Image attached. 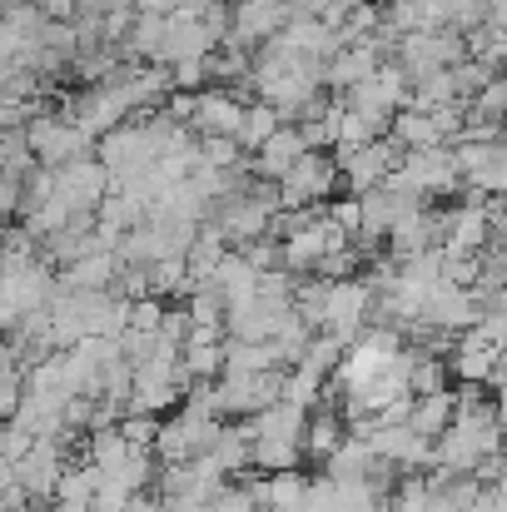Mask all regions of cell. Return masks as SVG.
Wrapping results in <instances>:
<instances>
[{"label": "cell", "instance_id": "17", "mask_svg": "<svg viewBox=\"0 0 507 512\" xmlns=\"http://www.w3.org/2000/svg\"><path fill=\"white\" fill-rule=\"evenodd\" d=\"M214 294L224 299V309H234V304H244V299H254V289H259V269L239 254V249H224L219 254V264H214Z\"/></svg>", "mask_w": 507, "mask_h": 512}, {"label": "cell", "instance_id": "20", "mask_svg": "<svg viewBox=\"0 0 507 512\" xmlns=\"http://www.w3.org/2000/svg\"><path fill=\"white\" fill-rule=\"evenodd\" d=\"M279 35H284L299 55H309V60H329L338 50V35L324 25V20H314V15H289Z\"/></svg>", "mask_w": 507, "mask_h": 512}, {"label": "cell", "instance_id": "18", "mask_svg": "<svg viewBox=\"0 0 507 512\" xmlns=\"http://www.w3.org/2000/svg\"><path fill=\"white\" fill-rule=\"evenodd\" d=\"M120 254L115 249H90V254H80V259H70L65 269H60V284L65 289H110L115 284V274H120Z\"/></svg>", "mask_w": 507, "mask_h": 512}, {"label": "cell", "instance_id": "35", "mask_svg": "<svg viewBox=\"0 0 507 512\" xmlns=\"http://www.w3.org/2000/svg\"><path fill=\"white\" fill-rule=\"evenodd\" d=\"M20 512H25V508H20ZM30 512H55V508H30Z\"/></svg>", "mask_w": 507, "mask_h": 512}, {"label": "cell", "instance_id": "36", "mask_svg": "<svg viewBox=\"0 0 507 512\" xmlns=\"http://www.w3.org/2000/svg\"><path fill=\"white\" fill-rule=\"evenodd\" d=\"M0 512H10V508H5V503H0Z\"/></svg>", "mask_w": 507, "mask_h": 512}, {"label": "cell", "instance_id": "13", "mask_svg": "<svg viewBox=\"0 0 507 512\" xmlns=\"http://www.w3.org/2000/svg\"><path fill=\"white\" fill-rule=\"evenodd\" d=\"M284 20H289V0H239V5H229V35L224 40L254 50L269 35H279Z\"/></svg>", "mask_w": 507, "mask_h": 512}, {"label": "cell", "instance_id": "7", "mask_svg": "<svg viewBox=\"0 0 507 512\" xmlns=\"http://www.w3.org/2000/svg\"><path fill=\"white\" fill-rule=\"evenodd\" d=\"M398 179H403L423 204L448 199V194H458V189H463V174H458V160H453V150H448V145L403 150V160H398Z\"/></svg>", "mask_w": 507, "mask_h": 512}, {"label": "cell", "instance_id": "22", "mask_svg": "<svg viewBox=\"0 0 507 512\" xmlns=\"http://www.w3.org/2000/svg\"><path fill=\"white\" fill-rule=\"evenodd\" d=\"M204 458L224 473V478H234V473H249V428L244 423H219V433H214V443L204 448Z\"/></svg>", "mask_w": 507, "mask_h": 512}, {"label": "cell", "instance_id": "10", "mask_svg": "<svg viewBox=\"0 0 507 512\" xmlns=\"http://www.w3.org/2000/svg\"><path fill=\"white\" fill-rule=\"evenodd\" d=\"M105 189H110L105 165H100L95 155H80V160H70V165H60V170H55V189H50V199H60V204L80 219V214H95V204L105 199Z\"/></svg>", "mask_w": 507, "mask_h": 512}, {"label": "cell", "instance_id": "1", "mask_svg": "<svg viewBox=\"0 0 507 512\" xmlns=\"http://www.w3.org/2000/svg\"><path fill=\"white\" fill-rule=\"evenodd\" d=\"M55 294V274L30 254V259H0V334H10L25 314L45 309Z\"/></svg>", "mask_w": 507, "mask_h": 512}, {"label": "cell", "instance_id": "4", "mask_svg": "<svg viewBox=\"0 0 507 512\" xmlns=\"http://www.w3.org/2000/svg\"><path fill=\"white\" fill-rule=\"evenodd\" d=\"M284 388V368H269V373H219L209 378V393H214V413L219 418H254L259 408H269Z\"/></svg>", "mask_w": 507, "mask_h": 512}, {"label": "cell", "instance_id": "23", "mask_svg": "<svg viewBox=\"0 0 507 512\" xmlns=\"http://www.w3.org/2000/svg\"><path fill=\"white\" fill-rule=\"evenodd\" d=\"M448 423H453V393H448V388L413 393V403H408V428H413V433H423V438H438Z\"/></svg>", "mask_w": 507, "mask_h": 512}, {"label": "cell", "instance_id": "12", "mask_svg": "<svg viewBox=\"0 0 507 512\" xmlns=\"http://www.w3.org/2000/svg\"><path fill=\"white\" fill-rule=\"evenodd\" d=\"M60 473H65V448H60L55 438H35V443L10 463V478H15V483H20V493H25V498H35V503L55 493Z\"/></svg>", "mask_w": 507, "mask_h": 512}, {"label": "cell", "instance_id": "8", "mask_svg": "<svg viewBox=\"0 0 507 512\" xmlns=\"http://www.w3.org/2000/svg\"><path fill=\"white\" fill-rule=\"evenodd\" d=\"M373 314V284L363 274L348 279H329V299H324V334H334L343 348L358 339V329Z\"/></svg>", "mask_w": 507, "mask_h": 512}, {"label": "cell", "instance_id": "6", "mask_svg": "<svg viewBox=\"0 0 507 512\" xmlns=\"http://www.w3.org/2000/svg\"><path fill=\"white\" fill-rule=\"evenodd\" d=\"M135 115V105H130V95H125V85H120V75H110V80H95V85H85L75 100H70V125L75 130H85L90 140H100L105 130H115V125H125Z\"/></svg>", "mask_w": 507, "mask_h": 512}, {"label": "cell", "instance_id": "19", "mask_svg": "<svg viewBox=\"0 0 507 512\" xmlns=\"http://www.w3.org/2000/svg\"><path fill=\"white\" fill-rule=\"evenodd\" d=\"M299 155H304V140H299V130L284 120V125H279V130L254 150V165H249V170L259 174V179H279V174L299 160Z\"/></svg>", "mask_w": 507, "mask_h": 512}, {"label": "cell", "instance_id": "3", "mask_svg": "<svg viewBox=\"0 0 507 512\" xmlns=\"http://www.w3.org/2000/svg\"><path fill=\"white\" fill-rule=\"evenodd\" d=\"M279 189V209H314V204H329L338 189V165L334 155L324 150H304L289 170L274 179Z\"/></svg>", "mask_w": 507, "mask_h": 512}, {"label": "cell", "instance_id": "9", "mask_svg": "<svg viewBox=\"0 0 507 512\" xmlns=\"http://www.w3.org/2000/svg\"><path fill=\"white\" fill-rule=\"evenodd\" d=\"M398 160H403V145L393 140V135H378V140H368V145H358V150H348V155H338V184H348V194H363V189H373V184H383L388 174L398 170Z\"/></svg>", "mask_w": 507, "mask_h": 512}, {"label": "cell", "instance_id": "11", "mask_svg": "<svg viewBox=\"0 0 507 512\" xmlns=\"http://www.w3.org/2000/svg\"><path fill=\"white\" fill-rule=\"evenodd\" d=\"M453 160H458V174L468 179L463 189L473 194H503L507 184V150L503 140H453Z\"/></svg>", "mask_w": 507, "mask_h": 512}, {"label": "cell", "instance_id": "33", "mask_svg": "<svg viewBox=\"0 0 507 512\" xmlns=\"http://www.w3.org/2000/svg\"><path fill=\"white\" fill-rule=\"evenodd\" d=\"M80 10H105V0H75Z\"/></svg>", "mask_w": 507, "mask_h": 512}, {"label": "cell", "instance_id": "26", "mask_svg": "<svg viewBox=\"0 0 507 512\" xmlns=\"http://www.w3.org/2000/svg\"><path fill=\"white\" fill-rule=\"evenodd\" d=\"M304 488H309V478L299 468L264 473V512H304Z\"/></svg>", "mask_w": 507, "mask_h": 512}, {"label": "cell", "instance_id": "16", "mask_svg": "<svg viewBox=\"0 0 507 512\" xmlns=\"http://www.w3.org/2000/svg\"><path fill=\"white\" fill-rule=\"evenodd\" d=\"M383 65V45L378 40H353V45H338L334 55L324 60V85H334L338 95L358 80H368L373 70Z\"/></svg>", "mask_w": 507, "mask_h": 512}, {"label": "cell", "instance_id": "34", "mask_svg": "<svg viewBox=\"0 0 507 512\" xmlns=\"http://www.w3.org/2000/svg\"><path fill=\"white\" fill-rule=\"evenodd\" d=\"M214 5H239V0H214Z\"/></svg>", "mask_w": 507, "mask_h": 512}, {"label": "cell", "instance_id": "28", "mask_svg": "<svg viewBox=\"0 0 507 512\" xmlns=\"http://www.w3.org/2000/svg\"><path fill=\"white\" fill-rule=\"evenodd\" d=\"M20 393H25V368L15 363V348L0 343V423L20 408Z\"/></svg>", "mask_w": 507, "mask_h": 512}, {"label": "cell", "instance_id": "5", "mask_svg": "<svg viewBox=\"0 0 507 512\" xmlns=\"http://www.w3.org/2000/svg\"><path fill=\"white\" fill-rule=\"evenodd\" d=\"M463 55H468V40H463V30H448V25L443 30H413V35L393 40V60L403 65L408 80H418L428 70H448Z\"/></svg>", "mask_w": 507, "mask_h": 512}, {"label": "cell", "instance_id": "15", "mask_svg": "<svg viewBox=\"0 0 507 512\" xmlns=\"http://www.w3.org/2000/svg\"><path fill=\"white\" fill-rule=\"evenodd\" d=\"M219 40L209 35V25L199 15H184V10H169L165 15V40H160V65L174 60H204Z\"/></svg>", "mask_w": 507, "mask_h": 512}, {"label": "cell", "instance_id": "31", "mask_svg": "<svg viewBox=\"0 0 507 512\" xmlns=\"http://www.w3.org/2000/svg\"><path fill=\"white\" fill-rule=\"evenodd\" d=\"M463 512H507L503 483H483V488L468 498V508H463Z\"/></svg>", "mask_w": 507, "mask_h": 512}, {"label": "cell", "instance_id": "24", "mask_svg": "<svg viewBox=\"0 0 507 512\" xmlns=\"http://www.w3.org/2000/svg\"><path fill=\"white\" fill-rule=\"evenodd\" d=\"M373 463H378V458H373V448H368L358 433H343V443L324 458V478H334V483L338 478H368V473H373Z\"/></svg>", "mask_w": 507, "mask_h": 512}, {"label": "cell", "instance_id": "2", "mask_svg": "<svg viewBox=\"0 0 507 512\" xmlns=\"http://www.w3.org/2000/svg\"><path fill=\"white\" fill-rule=\"evenodd\" d=\"M20 135H25L30 160L45 165V170H60V165H70V160H80V155L95 150V140L85 130H75L65 115H25Z\"/></svg>", "mask_w": 507, "mask_h": 512}, {"label": "cell", "instance_id": "14", "mask_svg": "<svg viewBox=\"0 0 507 512\" xmlns=\"http://www.w3.org/2000/svg\"><path fill=\"white\" fill-rule=\"evenodd\" d=\"M438 239H443V214H438V209H428V204L408 209V214H403V219H393V229L383 234V244H388V254H393V259H408V254L438 249Z\"/></svg>", "mask_w": 507, "mask_h": 512}, {"label": "cell", "instance_id": "25", "mask_svg": "<svg viewBox=\"0 0 507 512\" xmlns=\"http://www.w3.org/2000/svg\"><path fill=\"white\" fill-rule=\"evenodd\" d=\"M279 125H284V120H279V110H274V105H264V100H244L239 125H234V145H239V150H259Z\"/></svg>", "mask_w": 507, "mask_h": 512}, {"label": "cell", "instance_id": "27", "mask_svg": "<svg viewBox=\"0 0 507 512\" xmlns=\"http://www.w3.org/2000/svg\"><path fill=\"white\" fill-rule=\"evenodd\" d=\"M160 40H165V15H135L125 30V55L160 65Z\"/></svg>", "mask_w": 507, "mask_h": 512}, {"label": "cell", "instance_id": "21", "mask_svg": "<svg viewBox=\"0 0 507 512\" xmlns=\"http://www.w3.org/2000/svg\"><path fill=\"white\" fill-rule=\"evenodd\" d=\"M284 368L279 348L269 339H224V368L219 373H269Z\"/></svg>", "mask_w": 507, "mask_h": 512}, {"label": "cell", "instance_id": "30", "mask_svg": "<svg viewBox=\"0 0 507 512\" xmlns=\"http://www.w3.org/2000/svg\"><path fill=\"white\" fill-rule=\"evenodd\" d=\"M30 443H35V438H30V433H25L15 418H5V423H0V458H5V463H15V458H20Z\"/></svg>", "mask_w": 507, "mask_h": 512}, {"label": "cell", "instance_id": "29", "mask_svg": "<svg viewBox=\"0 0 507 512\" xmlns=\"http://www.w3.org/2000/svg\"><path fill=\"white\" fill-rule=\"evenodd\" d=\"M115 428H120V438H125L130 448H150L160 423H155V413H120V418H115Z\"/></svg>", "mask_w": 507, "mask_h": 512}, {"label": "cell", "instance_id": "32", "mask_svg": "<svg viewBox=\"0 0 507 512\" xmlns=\"http://www.w3.org/2000/svg\"><path fill=\"white\" fill-rule=\"evenodd\" d=\"M125 512H160V498H150V488H145V493H130Z\"/></svg>", "mask_w": 507, "mask_h": 512}]
</instances>
